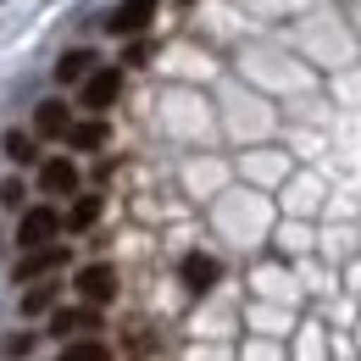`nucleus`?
Listing matches in <instances>:
<instances>
[{
  "instance_id": "nucleus-1",
  "label": "nucleus",
  "mask_w": 361,
  "mask_h": 361,
  "mask_svg": "<svg viewBox=\"0 0 361 361\" xmlns=\"http://www.w3.org/2000/svg\"><path fill=\"white\" fill-rule=\"evenodd\" d=\"M73 289L84 295V306H111L117 295H123V278H117V267L111 262H90V267H78V278H73Z\"/></svg>"
},
{
  "instance_id": "nucleus-2",
  "label": "nucleus",
  "mask_w": 361,
  "mask_h": 361,
  "mask_svg": "<svg viewBox=\"0 0 361 361\" xmlns=\"http://www.w3.org/2000/svg\"><path fill=\"white\" fill-rule=\"evenodd\" d=\"M61 228H67V217H61L56 206H28V212L17 217V245H23V250H45V245H56Z\"/></svg>"
},
{
  "instance_id": "nucleus-3",
  "label": "nucleus",
  "mask_w": 361,
  "mask_h": 361,
  "mask_svg": "<svg viewBox=\"0 0 361 361\" xmlns=\"http://www.w3.org/2000/svg\"><path fill=\"white\" fill-rule=\"evenodd\" d=\"M94 328H100V312H94V306H56V312H50V339H61V345L94 339Z\"/></svg>"
},
{
  "instance_id": "nucleus-4",
  "label": "nucleus",
  "mask_w": 361,
  "mask_h": 361,
  "mask_svg": "<svg viewBox=\"0 0 361 361\" xmlns=\"http://www.w3.org/2000/svg\"><path fill=\"white\" fill-rule=\"evenodd\" d=\"M156 11H161V0H123V6L106 17V34H117V39H134V34H145V28L156 23Z\"/></svg>"
},
{
  "instance_id": "nucleus-5",
  "label": "nucleus",
  "mask_w": 361,
  "mask_h": 361,
  "mask_svg": "<svg viewBox=\"0 0 361 361\" xmlns=\"http://www.w3.org/2000/svg\"><path fill=\"white\" fill-rule=\"evenodd\" d=\"M67 267V245H45V250H23L17 267H11V283H39L50 272Z\"/></svg>"
},
{
  "instance_id": "nucleus-6",
  "label": "nucleus",
  "mask_w": 361,
  "mask_h": 361,
  "mask_svg": "<svg viewBox=\"0 0 361 361\" xmlns=\"http://www.w3.org/2000/svg\"><path fill=\"white\" fill-rule=\"evenodd\" d=\"M178 272H183V289H189V295H206V289H217L223 262H217V256H200V250H189Z\"/></svg>"
},
{
  "instance_id": "nucleus-7",
  "label": "nucleus",
  "mask_w": 361,
  "mask_h": 361,
  "mask_svg": "<svg viewBox=\"0 0 361 361\" xmlns=\"http://www.w3.org/2000/svg\"><path fill=\"white\" fill-rule=\"evenodd\" d=\"M117 94H123V73H117V67H100L90 84H84L78 100H84V111H111V100H117Z\"/></svg>"
},
{
  "instance_id": "nucleus-8",
  "label": "nucleus",
  "mask_w": 361,
  "mask_h": 361,
  "mask_svg": "<svg viewBox=\"0 0 361 361\" xmlns=\"http://www.w3.org/2000/svg\"><path fill=\"white\" fill-rule=\"evenodd\" d=\"M34 134H45V139H67L73 134L67 100H39V106H34Z\"/></svg>"
},
{
  "instance_id": "nucleus-9",
  "label": "nucleus",
  "mask_w": 361,
  "mask_h": 361,
  "mask_svg": "<svg viewBox=\"0 0 361 361\" xmlns=\"http://www.w3.org/2000/svg\"><path fill=\"white\" fill-rule=\"evenodd\" d=\"M39 189H45V195H73V189H78V167H73L67 156H45V161H39Z\"/></svg>"
},
{
  "instance_id": "nucleus-10",
  "label": "nucleus",
  "mask_w": 361,
  "mask_h": 361,
  "mask_svg": "<svg viewBox=\"0 0 361 361\" xmlns=\"http://www.w3.org/2000/svg\"><path fill=\"white\" fill-rule=\"evenodd\" d=\"M94 73H100V67H94L90 50H67V56L56 61V84H90Z\"/></svg>"
},
{
  "instance_id": "nucleus-11",
  "label": "nucleus",
  "mask_w": 361,
  "mask_h": 361,
  "mask_svg": "<svg viewBox=\"0 0 361 361\" xmlns=\"http://www.w3.org/2000/svg\"><path fill=\"white\" fill-rule=\"evenodd\" d=\"M100 223V195H78L73 212H67V233H84V228Z\"/></svg>"
},
{
  "instance_id": "nucleus-12",
  "label": "nucleus",
  "mask_w": 361,
  "mask_h": 361,
  "mask_svg": "<svg viewBox=\"0 0 361 361\" xmlns=\"http://www.w3.org/2000/svg\"><path fill=\"white\" fill-rule=\"evenodd\" d=\"M67 145H73V150H100V145H106V123H100V117H84V123H73Z\"/></svg>"
},
{
  "instance_id": "nucleus-13",
  "label": "nucleus",
  "mask_w": 361,
  "mask_h": 361,
  "mask_svg": "<svg viewBox=\"0 0 361 361\" xmlns=\"http://www.w3.org/2000/svg\"><path fill=\"white\" fill-rule=\"evenodd\" d=\"M56 361H111V345L106 339H73V345H61Z\"/></svg>"
},
{
  "instance_id": "nucleus-14",
  "label": "nucleus",
  "mask_w": 361,
  "mask_h": 361,
  "mask_svg": "<svg viewBox=\"0 0 361 361\" xmlns=\"http://www.w3.org/2000/svg\"><path fill=\"white\" fill-rule=\"evenodd\" d=\"M6 145V156L17 161V167H28V161H39V145H34V134H23V128H11V134L0 139Z\"/></svg>"
},
{
  "instance_id": "nucleus-15",
  "label": "nucleus",
  "mask_w": 361,
  "mask_h": 361,
  "mask_svg": "<svg viewBox=\"0 0 361 361\" xmlns=\"http://www.w3.org/2000/svg\"><path fill=\"white\" fill-rule=\"evenodd\" d=\"M56 283H34L28 295H23V317H45V312H56Z\"/></svg>"
},
{
  "instance_id": "nucleus-16",
  "label": "nucleus",
  "mask_w": 361,
  "mask_h": 361,
  "mask_svg": "<svg viewBox=\"0 0 361 361\" xmlns=\"http://www.w3.org/2000/svg\"><path fill=\"white\" fill-rule=\"evenodd\" d=\"M34 345H39L34 334H6V339H0V356H6V361H28V356H34Z\"/></svg>"
},
{
  "instance_id": "nucleus-17",
  "label": "nucleus",
  "mask_w": 361,
  "mask_h": 361,
  "mask_svg": "<svg viewBox=\"0 0 361 361\" xmlns=\"http://www.w3.org/2000/svg\"><path fill=\"white\" fill-rule=\"evenodd\" d=\"M23 200H28V183H23V178H6V183H0V206H6V212L23 217V212H28Z\"/></svg>"
}]
</instances>
